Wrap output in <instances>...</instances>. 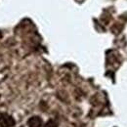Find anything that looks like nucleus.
Wrapping results in <instances>:
<instances>
[{"label":"nucleus","mask_w":127,"mask_h":127,"mask_svg":"<svg viewBox=\"0 0 127 127\" xmlns=\"http://www.w3.org/2000/svg\"><path fill=\"white\" fill-rule=\"evenodd\" d=\"M44 127H58V124H57V122L55 121V120H49L47 123L44 125Z\"/></svg>","instance_id":"7ed1b4c3"},{"label":"nucleus","mask_w":127,"mask_h":127,"mask_svg":"<svg viewBox=\"0 0 127 127\" xmlns=\"http://www.w3.org/2000/svg\"><path fill=\"white\" fill-rule=\"evenodd\" d=\"M15 119L8 114H1L0 115V126L1 127H13L15 125Z\"/></svg>","instance_id":"f257e3e1"},{"label":"nucleus","mask_w":127,"mask_h":127,"mask_svg":"<svg viewBox=\"0 0 127 127\" xmlns=\"http://www.w3.org/2000/svg\"><path fill=\"white\" fill-rule=\"evenodd\" d=\"M41 125H42V119L39 116H32L28 120L29 127H41Z\"/></svg>","instance_id":"f03ea898"}]
</instances>
